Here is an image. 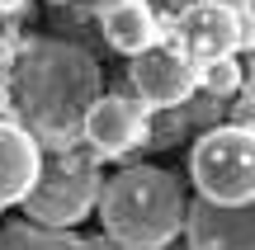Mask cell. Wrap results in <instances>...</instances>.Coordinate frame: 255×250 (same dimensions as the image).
Here are the masks:
<instances>
[{"instance_id": "cell-15", "label": "cell", "mask_w": 255, "mask_h": 250, "mask_svg": "<svg viewBox=\"0 0 255 250\" xmlns=\"http://www.w3.org/2000/svg\"><path fill=\"white\" fill-rule=\"evenodd\" d=\"M95 250H128V246H119V241H109V236H104V241H90Z\"/></svg>"}, {"instance_id": "cell-12", "label": "cell", "mask_w": 255, "mask_h": 250, "mask_svg": "<svg viewBox=\"0 0 255 250\" xmlns=\"http://www.w3.org/2000/svg\"><path fill=\"white\" fill-rule=\"evenodd\" d=\"M241 81H246V66H241L237 57H218V62L199 66V85L213 94V99H227V94H237Z\"/></svg>"}, {"instance_id": "cell-14", "label": "cell", "mask_w": 255, "mask_h": 250, "mask_svg": "<svg viewBox=\"0 0 255 250\" xmlns=\"http://www.w3.org/2000/svg\"><path fill=\"white\" fill-rule=\"evenodd\" d=\"M24 9V0H0V14H19Z\"/></svg>"}, {"instance_id": "cell-6", "label": "cell", "mask_w": 255, "mask_h": 250, "mask_svg": "<svg viewBox=\"0 0 255 250\" xmlns=\"http://www.w3.org/2000/svg\"><path fill=\"white\" fill-rule=\"evenodd\" d=\"M81 142H90L95 161H119V156H128V151H142L146 142H151L146 109L132 104L128 94H100V99L85 109Z\"/></svg>"}, {"instance_id": "cell-10", "label": "cell", "mask_w": 255, "mask_h": 250, "mask_svg": "<svg viewBox=\"0 0 255 250\" xmlns=\"http://www.w3.org/2000/svg\"><path fill=\"white\" fill-rule=\"evenodd\" d=\"M95 14H100L109 47L123 57H137V52L161 43V24H156L146 0H95Z\"/></svg>"}, {"instance_id": "cell-8", "label": "cell", "mask_w": 255, "mask_h": 250, "mask_svg": "<svg viewBox=\"0 0 255 250\" xmlns=\"http://www.w3.org/2000/svg\"><path fill=\"white\" fill-rule=\"evenodd\" d=\"M184 236L189 250H255V213L194 198L184 203Z\"/></svg>"}, {"instance_id": "cell-7", "label": "cell", "mask_w": 255, "mask_h": 250, "mask_svg": "<svg viewBox=\"0 0 255 250\" xmlns=\"http://www.w3.org/2000/svg\"><path fill=\"white\" fill-rule=\"evenodd\" d=\"M128 81L137 90V104H146V109H175V104H184L199 90V71L175 47H161V43L132 57Z\"/></svg>"}, {"instance_id": "cell-2", "label": "cell", "mask_w": 255, "mask_h": 250, "mask_svg": "<svg viewBox=\"0 0 255 250\" xmlns=\"http://www.w3.org/2000/svg\"><path fill=\"white\" fill-rule=\"evenodd\" d=\"M100 222L128 250H165L184 232V189L170 170L132 166L100 184Z\"/></svg>"}, {"instance_id": "cell-13", "label": "cell", "mask_w": 255, "mask_h": 250, "mask_svg": "<svg viewBox=\"0 0 255 250\" xmlns=\"http://www.w3.org/2000/svg\"><path fill=\"white\" fill-rule=\"evenodd\" d=\"M232 123L246 128V132H255V90H246L237 104H232Z\"/></svg>"}, {"instance_id": "cell-1", "label": "cell", "mask_w": 255, "mask_h": 250, "mask_svg": "<svg viewBox=\"0 0 255 250\" xmlns=\"http://www.w3.org/2000/svg\"><path fill=\"white\" fill-rule=\"evenodd\" d=\"M5 90H9V123H19L38 147L76 151L85 109L104 94V71L76 43L28 38V43L9 47Z\"/></svg>"}, {"instance_id": "cell-17", "label": "cell", "mask_w": 255, "mask_h": 250, "mask_svg": "<svg viewBox=\"0 0 255 250\" xmlns=\"http://www.w3.org/2000/svg\"><path fill=\"white\" fill-rule=\"evenodd\" d=\"M218 5H232V9H251L255 0H218Z\"/></svg>"}, {"instance_id": "cell-16", "label": "cell", "mask_w": 255, "mask_h": 250, "mask_svg": "<svg viewBox=\"0 0 255 250\" xmlns=\"http://www.w3.org/2000/svg\"><path fill=\"white\" fill-rule=\"evenodd\" d=\"M246 76H251V85H255V47H246Z\"/></svg>"}, {"instance_id": "cell-19", "label": "cell", "mask_w": 255, "mask_h": 250, "mask_svg": "<svg viewBox=\"0 0 255 250\" xmlns=\"http://www.w3.org/2000/svg\"><path fill=\"white\" fill-rule=\"evenodd\" d=\"M251 213H255V203H251Z\"/></svg>"}, {"instance_id": "cell-3", "label": "cell", "mask_w": 255, "mask_h": 250, "mask_svg": "<svg viewBox=\"0 0 255 250\" xmlns=\"http://www.w3.org/2000/svg\"><path fill=\"white\" fill-rule=\"evenodd\" d=\"M189 175L199 198L218 208H251L255 203V132L222 123L208 128L189 151Z\"/></svg>"}, {"instance_id": "cell-11", "label": "cell", "mask_w": 255, "mask_h": 250, "mask_svg": "<svg viewBox=\"0 0 255 250\" xmlns=\"http://www.w3.org/2000/svg\"><path fill=\"white\" fill-rule=\"evenodd\" d=\"M0 250H95L85 236L76 232H52V227H33V222H9L0 232Z\"/></svg>"}, {"instance_id": "cell-20", "label": "cell", "mask_w": 255, "mask_h": 250, "mask_svg": "<svg viewBox=\"0 0 255 250\" xmlns=\"http://www.w3.org/2000/svg\"><path fill=\"white\" fill-rule=\"evenodd\" d=\"M165 250H170V246H165Z\"/></svg>"}, {"instance_id": "cell-5", "label": "cell", "mask_w": 255, "mask_h": 250, "mask_svg": "<svg viewBox=\"0 0 255 250\" xmlns=\"http://www.w3.org/2000/svg\"><path fill=\"white\" fill-rule=\"evenodd\" d=\"M175 52L199 71V66L218 62V57L241 52V14L218 0H189L175 14Z\"/></svg>"}, {"instance_id": "cell-4", "label": "cell", "mask_w": 255, "mask_h": 250, "mask_svg": "<svg viewBox=\"0 0 255 250\" xmlns=\"http://www.w3.org/2000/svg\"><path fill=\"white\" fill-rule=\"evenodd\" d=\"M100 184L95 175V156H76V151H57L43 170H38V184L28 189L24 217L33 227H52V232H71L95 203H100Z\"/></svg>"}, {"instance_id": "cell-18", "label": "cell", "mask_w": 255, "mask_h": 250, "mask_svg": "<svg viewBox=\"0 0 255 250\" xmlns=\"http://www.w3.org/2000/svg\"><path fill=\"white\" fill-rule=\"evenodd\" d=\"M47 5H71V0H47Z\"/></svg>"}, {"instance_id": "cell-9", "label": "cell", "mask_w": 255, "mask_h": 250, "mask_svg": "<svg viewBox=\"0 0 255 250\" xmlns=\"http://www.w3.org/2000/svg\"><path fill=\"white\" fill-rule=\"evenodd\" d=\"M43 170V147L28 137L19 123L0 118V208H14L28 198Z\"/></svg>"}]
</instances>
